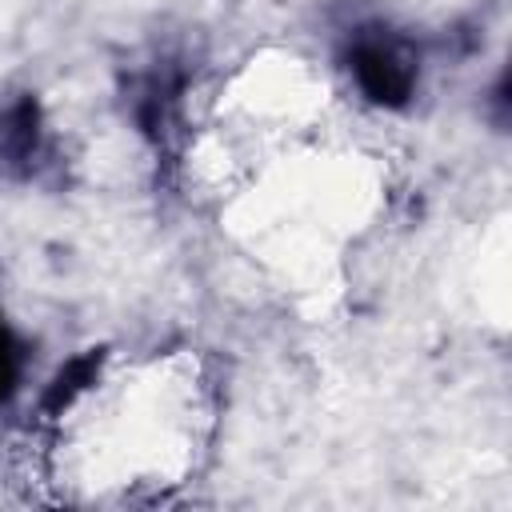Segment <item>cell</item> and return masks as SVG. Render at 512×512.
Masks as SVG:
<instances>
[{"instance_id": "obj_1", "label": "cell", "mask_w": 512, "mask_h": 512, "mask_svg": "<svg viewBox=\"0 0 512 512\" xmlns=\"http://www.w3.org/2000/svg\"><path fill=\"white\" fill-rule=\"evenodd\" d=\"M352 72L360 92L376 104H404L416 84V56L388 32H364L352 44Z\"/></svg>"}, {"instance_id": "obj_2", "label": "cell", "mask_w": 512, "mask_h": 512, "mask_svg": "<svg viewBox=\"0 0 512 512\" xmlns=\"http://www.w3.org/2000/svg\"><path fill=\"white\" fill-rule=\"evenodd\" d=\"M40 156V112L32 100L0 116V176H28Z\"/></svg>"}, {"instance_id": "obj_3", "label": "cell", "mask_w": 512, "mask_h": 512, "mask_svg": "<svg viewBox=\"0 0 512 512\" xmlns=\"http://www.w3.org/2000/svg\"><path fill=\"white\" fill-rule=\"evenodd\" d=\"M12 384H16V344H12L8 328L0 324V400L12 392Z\"/></svg>"}]
</instances>
